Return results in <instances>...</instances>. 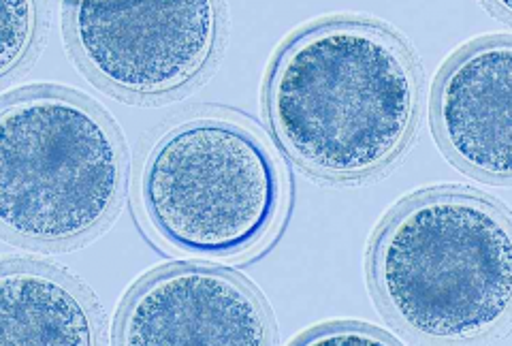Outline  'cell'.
Instances as JSON below:
<instances>
[{
  "mask_svg": "<svg viewBox=\"0 0 512 346\" xmlns=\"http://www.w3.org/2000/svg\"><path fill=\"white\" fill-rule=\"evenodd\" d=\"M105 342V317L88 287L56 265L7 257L0 267V344Z\"/></svg>",
  "mask_w": 512,
  "mask_h": 346,
  "instance_id": "cell-8",
  "label": "cell"
},
{
  "mask_svg": "<svg viewBox=\"0 0 512 346\" xmlns=\"http://www.w3.org/2000/svg\"><path fill=\"white\" fill-rule=\"evenodd\" d=\"M3 50H0V75L9 77L24 67L39 35V5L35 3H3Z\"/></svg>",
  "mask_w": 512,
  "mask_h": 346,
  "instance_id": "cell-9",
  "label": "cell"
},
{
  "mask_svg": "<svg viewBox=\"0 0 512 346\" xmlns=\"http://www.w3.org/2000/svg\"><path fill=\"white\" fill-rule=\"evenodd\" d=\"M431 120L448 156L487 182L512 178V41L487 37L457 52L440 73Z\"/></svg>",
  "mask_w": 512,
  "mask_h": 346,
  "instance_id": "cell-7",
  "label": "cell"
},
{
  "mask_svg": "<svg viewBox=\"0 0 512 346\" xmlns=\"http://www.w3.org/2000/svg\"><path fill=\"white\" fill-rule=\"evenodd\" d=\"M367 270L382 310L414 338H487L510 323V214L472 188L421 191L384 220Z\"/></svg>",
  "mask_w": 512,
  "mask_h": 346,
  "instance_id": "cell-2",
  "label": "cell"
},
{
  "mask_svg": "<svg viewBox=\"0 0 512 346\" xmlns=\"http://www.w3.org/2000/svg\"><path fill=\"white\" fill-rule=\"evenodd\" d=\"M120 131L92 99L28 86L0 103V227L22 246L88 242L118 214L126 191Z\"/></svg>",
  "mask_w": 512,
  "mask_h": 346,
  "instance_id": "cell-3",
  "label": "cell"
},
{
  "mask_svg": "<svg viewBox=\"0 0 512 346\" xmlns=\"http://www.w3.org/2000/svg\"><path fill=\"white\" fill-rule=\"evenodd\" d=\"M118 344H276V321L254 285L222 267L178 263L143 278L128 293Z\"/></svg>",
  "mask_w": 512,
  "mask_h": 346,
  "instance_id": "cell-6",
  "label": "cell"
},
{
  "mask_svg": "<svg viewBox=\"0 0 512 346\" xmlns=\"http://www.w3.org/2000/svg\"><path fill=\"white\" fill-rule=\"evenodd\" d=\"M295 344H399V340L374 325L359 321H335L299 334Z\"/></svg>",
  "mask_w": 512,
  "mask_h": 346,
  "instance_id": "cell-10",
  "label": "cell"
},
{
  "mask_svg": "<svg viewBox=\"0 0 512 346\" xmlns=\"http://www.w3.org/2000/svg\"><path fill=\"white\" fill-rule=\"evenodd\" d=\"M265 112L284 152L310 176L363 182L408 148L421 114V69L376 20L340 15L297 30L278 50Z\"/></svg>",
  "mask_w": 512,
  "mask_h": 346,
  "instance_id": "cell-1",
  "label": "cell"
},
{
  "mask_svg": "<svg viewBox=\"0 0 512 346\" xmlns=\"http://www.w3.org/2000/svg\"><path fill=\"white\" fill-rule=\"evenodd\" d=\"M139 201L152 231L180 253L244 257L280 223L286 171L252 124L201 112L154 141L141 167Z\"/></svg>",
  "mask_w": 512,
  "mask_h": 346,
  "instance_id": "cell-4",
  "label": "cell"
},
{
  "mask_svg": "<svg viewBox=\"0 0 512 346\" xmlns=\"http://www.w3.org/2000/svg\"><path fill=\"white\" fill-rule=\"evenodd\" d=\"M64 26L88 77L128 101H158L195 86L220 47L222 7L178 3H73Z\"/></svg>",
  "mask_w": 512,
  "mask_h": 346,
  "instance_id": "cell-5",
  "label": "cell"
}]
</instances>
